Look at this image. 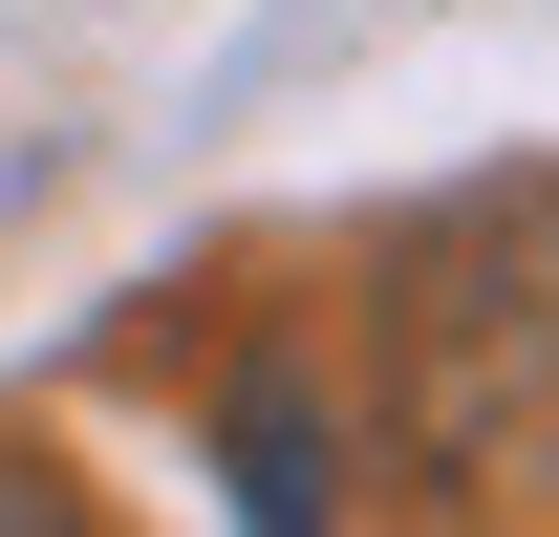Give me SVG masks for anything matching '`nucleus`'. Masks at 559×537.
<instances>
[{"mask_svg":"<svg viewBox=\"0 0 559 537\" xmlns=\"http://www.w3.org/2000/svg\"><path fill=\"white\" fill-rule=\"evenodd\" d=\"M323 494H345V473H323V408L259 387V408H237V516H323Z\"/></svg>","mask_w":559,"mask_h":537,"instance_id":"obj_2","label":"nucleus"},{"mask_svg":"<svg viewBox=\"0 0 559 537\" xmlns=\"http://www.w3.org/2000/svg\"><path fill=\"white\" fill-rule=\"evenodd\" d=\"M409 408L452 473L559 452V194H474L452 237H409Z\"/></svg>","mask_w":559,"mask_h":537,"instance_id":"obj_1","label":"nucleus"}]
</instances>
